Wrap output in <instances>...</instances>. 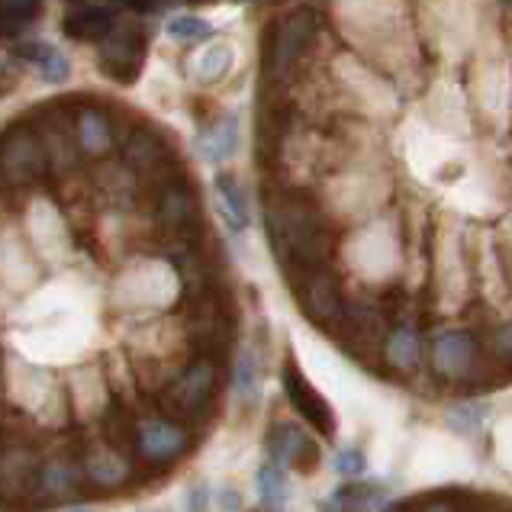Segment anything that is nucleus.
<instances>
[{
    "instance_id": "nucleus-1",
    "label": "nucleus",
    "mask_w": 512,
    "mask_h": 512,
    "mask_svg": "<svg viewBox=\"0 0 512 512\" xmlns=\"http://www.w3.org/2000/svg\"><path fill=\"white\" fill-rule=\"evenodd\" d=\"M265 226L274 245V255L284 261V268L294 274L326 268L329 261V229L313 200H306L300 190H268Z\"/></svg>"
},
{
    "instance_id": "nucleus-2",
    "label": "nucleus",
    "mask_w": 512,
    "mask_h": 512,
    "mask_svg": "<svg viewBox=\"0 0 512 512\" xmlns=\"http://www.w3.org/2000/svg\"><path fill=\"white\" fill-rule=\"evenodd\" d=\"M4 371V403L17 416H26L42 432H58L71 422L68 390L58 384V377L23 355H7L0 361Z\"/></svg>"
},
{
    "instance_id": "nucleus-3",
    "label": "nucleus",
    "mask_w": 512,
    "mask_h": 512,
    "mask_svg": "<svg viewBox=\"0 0 512 512\" xmlns=\"http://www.w3.org/2000/svg\"><path fill=\"white\" fill-rule=\"evenodd\" d=\"M136 207L142 210L149 229L165 242V248L200 239V194L190 174L178 171L162 184L149 187Z\"/></svg>"
},
{
    "instance_id": "nucleus-4",
    "label": "nucleus",
    "mask_w": 512,
    "mask_h": 512,
    "mask_svg": "<svg viewBox=\"0 0 512 512\" xmlns=\"http://www.w3.org/2000/svg\"><path fill=\"white\" fill-rule=\"evenodd\" d=\"M184 294V284L171 261L162 258H129L116 271L110 284V303L113 310L123 313H145V310H168Z\"/></svg>"
},
{
    "instance_id": "nucleus-5",
    "label": "nucleus",
    "mask_w": 512,
    "mask_h": 512,
    "mask_svg": "<svg viewBox=\"0 0 512 512\" xmlns=\"http://www.w3.org/2000/svg\"><path fill=\"white\" fill-rule=\"evenodd\" d=\"M216 393H219V364L210 358H190L155 400L162 406L158 413L178 419L184 426H194V422H203L210 416Z\"/></svg>"
},
{
    "instance_id": "nucleus-6",
    "label": "nucleus",
    "mask_w": 512,
    "mask_h": 512,
    "mask_svg": "<svg viewBox=\"0 0 512 512\" xmlns=\"http://www.w3.org/2000/svg\"><path fill=\"white\" fill-rule=\"evenodd\" d=\"M23 120L36 129V136L42 139V149L49 158L52 178L65 181L75 178L84 168V158L78 152L75 142V100H62V104H42L36 110H29Z\"/></svg>"
},
{
    "instance_id": "nucleus-7",
    "label": "nucleus",
    "mask_w": 512,
    "mask_h": 512,
    "mask_svg": "<svg viewBox=\"0 0 512 512\" xmlns=\"http://www.w3.org/2000/svg\"><path fill=\"white\" fill-rule=\"evenodd\" d=\"M46 178H52L49 158L42 149V139L26 120L10 123L0 133V184L10 194H20L26 187H36Z\"/></svg>"
},
{
    "instance_id": "nucleus-8",
    "label": "nucleus",
    "mask_w": 512,
    "mask_h": 512,
    "mask_svg": "<svg viewBox=\"0 0 512 512\" xmlns=\"http://www.w3.org/2000/svg\"><path fill=\"white\" fill-rule=\"evenodd\" d=\"M133 126H126L116 107L97 104V100H75V142L84 162L100 165L123 149Z\"/></svg>"
},
{
    "instance_id": "nucleus-9",
    "label": "nucleus",
    "mask_w": 512,
    "mask_h": 512,
    "mask_svg": "<svg viewBox=\"0 0 512 512\" xmlns=\"http://www.w3.org/2000/svg\"><path fill=\"white\" fill-rule=\"evenodd\" d=\"M42 461L46 455L29 438L13 435L0 445V509L36 506Z\"/></svg>"
},
{
    "instance_id": "nucleus-10",
    "label": "nucleus",
    "mask_w": 512,
    "mask_h": 512,
    "mask_svg": "<svg viewBox=\"0 0 512 512\" xmlns=\"http://www.w3.org/2000/svg\"><path fill=\"white\" fill-rule=\"evenodd\" d=\"M194 442V432L184 422L165 413H139L133 422V458L145 467L178 464Z\"/></svg>"
},
{
    "instance_id": "nucleus-11",
    "label": "nucleus",
    "mask_w": 512,
    "mask_h": 512,
    "mask_svg": "<svg viewBox=\"0 0 512 512\" xmlns=\"http://www.w3.org/2000/svg\"><path fill=\"white\" fill-rule=\"evenodd\" d=\"M120 165L133 171L145 190L162 184L165 178L181 171L178 158H174V145L165 136V129H158L152 123L133 126V133L126 136L123 149H120Z\"/></svg>"
},
{
    "instance_id": "nucleus-12",
    "label": "nucleus",
    "mask_w": 512,
    "mask_h": 512,
    "mask_svg": "<svg viewBox=\"0 0 512 512\" xmlns=\"http://www.w3.org/2000/svg\"><path fill=\"white\" fill-rule=\"evenodd\" d=\"M316 13L310 7H300L294 13H287L284 20H277V26L271 29L268 39V78L274 84L290 81V75L297 71V65L303 62V55L310 52L313 39H316Z\"/></svg>"
},
{
    "instance_id": "nucleus-13",
    "label": "nucleus",
    "mask_w": 512,
    "mask_h": 512,
    "mask_svg": "<svg viewBox=\"0 0 512 512\" xmlns=\"http://www.w3.org/2000/svg\"><path fill=\"white\" fill-rule=\"evenodd\" d=\"M78 464H81V477L84 487L100 490V493H116L136 484L139 477V464L129 451L116 448L107 442L104 435H94L78 448Z\"/></svg>"
},
{
    "instance_id": "nucleus-14",
    "label": "nucleus",
    "mask_w": 512,
    "mask_h": 512,
    "mask_svg": "<svg viewBox=\"0 0 512 512\" xmlns=\"http://www.w3.org/2000/svg\"><path fill=\"white\" fill-rule=\"evenodd\" d=\"M23 236H26L29 248H33V255L46 258V261L65 258L68 248H71V229H68L65 216L55 210V203L49 197L29 200Z\"/></svg>"
},
{
    "instance_id": "nucleus-15",
    "label": "nucleus",
    "mask_w": 512,
    "mask_h": 512,
    "mask_svg": "<svg viewBox=\"0 0 512 512\" xmlns=\"http://www.w3.org/2000/svg\"><path fill=\"white\" fill-rule=\"evenodd\" d=\"M100 71L120 84H133L145 62V29L142 23H120L116 33L100 42Z\"/></svg>"
},
{
    "instance_id": "nucleus-16",
    "label": "nucleus",
    "mask_w": 512,
    "mask_h": 512,
    "mask_svg": "<svg viewBox=\"0 0 512 512\" xmlns=\"http://www.w3.org/2000/svg\"><path fill=\"white\" fill-rule=\"evenodd\" d=\"M68 409L78 422H104L113 413V387L100 364H87L68 377Z\"/></svg>"
},
{
    "instance_id": "nucleus-17",
    "label": "nucleus",
    "mask_w": 512,
    "mask_h": 512,
    "mask_svg": "<svg viewBox=\"0 0 512 512\" xmlns=\"http://www.w3.org/2000/svg\"><path fill=\"white\" fill-rule=\"evenodd\" d=\"M294 290H297V300L303 306V313L310 316L313 323L329 326V323H335V319H342V310H345L342 287L329 268L294 274Z\"/></svg>"
},
{
    "instance_id": "nucleus-18",
    "label": "nucleus",
    "mask_w": 512,
    "mask_h": 512,
    "mask_svg": "<svg viewBox=\"0 0 512 512\" xmlns=\"http://www.w3.org/2000/svg\"><path fill=\"white\" fill-rule=\"evenodd\" d=\"M81 493H84V477L78 464V448H62L42 461L36 506L75 503Z\"/></svg>"
},
{
    "instance_id": "nucleus-19",
    "label": "nucleus",
    "mask_w": 512,
    "mask_h": 512,
    "mask_svg": "<svg viewBox=\"0 0 512 512\" xmlns=\"http://www.w3.org/2000/svg\"><path fill=\"white\" fill-rule=\"evenodd\" d=\"M39 281V265L26 236L13 226H0V287L23 294Z\"/></svg>"
},
{
    "instance_id": "nucleus-20",
    "label": "nucleus",
    "mask_w": 512,
    "mask_h": 512,
    "mask_svg": "<svg viewBox=\"0 0 512 512\" xmlns=\"http://www.w3.org/2000/svg\"><path fill=\"white\" fill-rule=\"evenodd\" d=\"M284 390H287V400L294 403L297 413H300L306 422H310V426H313L319 435H326V438L335 435V416H332L329 400L310 384V380L303 377V371L297 368L294 361H287V364H284Z\"/></svg>"
},
{
    "instance_id": "nucleus-21",
    "label": "nucleus",
    "mask_w": 512,
    "mask_h": 512,
    "mask_svg": "<svg viewBox=\"0 0 512 512\" xmlns=\"http://www.w3.org/2000/svg\"><path fill=\"white\" fill-rule=\"evenodd\" d=\"M268 451H271V464L277 467H294L300 474H313L319 467V445L306 435L294 422H277L271 426L268 435Z\"/></svg>"
},
{
    "instance_id": "nucleus-22",
    "label": "nucleus",
    "mask_w": 512,
    "mask_h": 512,
    "mask_svg": "<svg viewBox=\"0 0 512 512\" xmlns=\"http://www.w3.org/2000/svg\"><path fill=\"white\" fill-rule=\"evenodd\" d=\"M120 4H71L65 10V36L75 42H107L116 33Z\"/></svg>"
},
{
    "instance_id": "nucleus-23",
    "label": "nucleus",
    "mask_w": 512,
    "mask_h": 512,
    "mask_svg": "<svg viewBox=\"0 0 512 512\" xmlns=\"http://www.w3.org/2000/svg\"><path fill=\"white\" fill-rule=\"evenodd\" d=\"M432 361L445 377H461V374H467L474 368L477 345H474V339L467 332H448V335H442V339L435 342Z\"/></svg>"
},
{
    "instance_id": "nucleus-24",
    "label": "nucleus",
    "mask_w": 512,
    "mask_h": 512,
    "mask_svg": "<svg viewBox=\"0 0 512 512\" xmlns=\"http://www.w3.org/2000/svg\"><path fill=\"white\" fill-rule=\"evenodd\" d=\"M232 65H236V52H232V46L226 39L207 42V46L197 49L187 62L190 78L200 81V84H219L232 71Z\"/></svg>"
},
{
    "instance_id": "nucleus-25",
    "label": "nucleus",
    "mask_w": 512,
    "mask_h": 512,
    "mask_svg": "<svg viewBox=\"0 0 512 512\" xmlns=\"http://www.w3.org/2000/svg\"><path fill=\"white\" fill-rule=\"evenodd\" d=\"M239 149V123L236 116H223V120H216L213 126H207L203 133L197 136V152L203 162L210 165H219L232 158Z\"/></svg>"
},
{
    "instance_id": "nucleus-26",
    "label": "nucleus",
    "mask_w": 512,
    "mask_h": 512,
    "mask_svg": "<svg viewBox=\"0 0 512 512\" xmlns=\"http://www.w3.org/2000/svg\"><path fill=\"white\" fill-rule=\"evenodd\" d=\"M216 200H219V213L229 223L232 232H245L248 229V219H252V210H248V197H245V187L239 184L236 174L223 171L216 178Z\"/></svg>"
},
{
    "instance_id": "nucleus-27",
    "label": "nucleus",
    "mask_w": 512,
    "mask_h": 512,
    "mask_svg": "<svg viewBox=\"0 0 512 512\" xmlns=\"http://www.w3.org/2000/svg\"><path fill=\"white\" fill-rule=\"evenodd\" d=\"M17 55L23 62L33 65L42 75V81H49V84H62L71 75L68 55H62L55 46H49V42H26V46L17 49Z\"/></svg>"
},
{
    "instance_id": "nucleus-28",
    "label": "nucleus",
    "mask_w": 512,
    "mask_h": 512,
    "mask_svg": "<svg viewBox=\"0 0 512 512\" xmlns=\"http://www.w3.org/2000/svg\"><path fill=\"white\" fill-rule=\"evenodd\" d=\"M380 500H384V487L348 484V487H339L329 496V500L323 503V512H368Z\"/></svg>"
},
{
    "instance_id": "nucleus-29",
    "label": "nucleus",
    "mask_w": 512,
    "mask_h": 512,
    "mask_svg": "<svg viewBox=\"0 0 512 512\" xmlns=\"http://www.w3.org/2000/svg\"><path fill=\"white\" fill-rule=\"evenodd\" d=\"M258 496H261V506H265L268 512H284L287 480H284V471L277 464H265L258 471Z\"/></svg>"
},
{
    "instance_id": "nucleus-30",
    "label": "nucleus",
    "mask_w": 512,
    "mask_h": 512,
    "mask_svg": "<svg viewBox=\"0 0 512 512\" xmlns=\"http://www.w3.org/2000/svg\"><path fill=\"white\" fill-rule=\"evenodd\" d=\"M42 13L39 4H20V0H10V4H0V39H10L23 33V29L33 23Z\"/></svg>"
},
{
    "instance_id": "nucleus-31",
    "label": "nucleus",
    "mask_w": 512,
    "mask_h": 512,
    "mask_svg": "<svg viewBox=\"0 0 512 512\" xmlns=\"http://www.w3.org/2000/svg\"><path fill=\"white\" fill-rule=\"evenodd\" d=\"M387 358L390 364H397V368L409 371V368H416V361H419V339H416V332L413 329H393L390 335V342H387Z\"/></svg>"
},
{
    "instance_id": "nucleus-32",
    "label": "nucleus",
    "mask_w": 512,
    "mask_h": 512,
    "mask_svg": "<svg viewBox=\"0 0 512 512\" xmlns=\"http://www.w3.org/2000/svg\"><path fill=\"white\" fill-rule=\"evenodd\" d=\"M165 29H168V36L174 39V42H200V39H207L210 36V23L203 20V17H194V13H181V17H171L168 23H165Z\"/></svg>"
},
{
    "instance_id": "nucleus-33",
    "label": "nucleus",
    "mask_w": 512,
    "mask_h": 512,
    "mask_svg": "<svg viewBox=\"0 0 512 512\" xmlns=\"http://www.w3.org/2000/svg\"><path fill=\"white\" fill-rule=\"evenodd\" d=\"M236 393L242 400H252L258 393V364L252 351H245L239 358V368H236Z\"/></svg>"
},
{
    "instance_id": "nucleus-34",
    "label": "nucleus",
    "mask_w": 512,
    "mask_h": 512,
    "mask_svg": "<svg viewBox=\"0 0 512 512\" xmlns=\"http://www.w3.org/2000/svg\"><path fill=\"white\" fill-rule=\"evenodd\" d=\"M448 422L455 432H474L480 422H484V406L477 403H464V406H451L448 409Z\"/></svg>"
},
{
    "instance_id": "nucleus-35",
    "label": "nucleus",
    "mask_w": 512,
    "mask_h": 512,
    "mask_svg": "<svg viewBox=\"0 0 512 512\" xmlns=\"http://www.w3.org/2000/svg\"><path fill=\"white\" fill-rule=\"evenodd\" d=\"M335 471L345 474V477H358L364 471V455L358 448H345L339 451V458H335Z\"/></svg>"
},
{
    "instance_id": "nucleus-36",
    "label": "nucleus",
    "mask_w": 512,
    "mask_h": 512,
    "mask_svg": "<svg viewBox=\"0 0 512 512\" xmlns=\"http://www.w3.org/2000/svg\"><path fill=\"white\" fill-rule=\"evenodd\" d=\"M496 351H500L506 361H512V323H506L500 332H496Z\"/></svg>"
},
{
    "instance_id": "nucleus-37",
    "label": "nucleus",
    "mask_w": 512,
    "mask_h": 512,
    "mask_svg": "<svg viewBox=\"0 0 512 512\" xmlns=\"http://www.w3.org/2000/svg\"><path fill=\"white\" fill-rule=\"evenodd\" d=\"M190 512H203V506H207V490L203 487H194V493H190Z\"/></svg>"
},
{
    "instance_id": "nucleus-38",
    "label": "nucleus",
    "mask_w": 512,
    "mask_h": 512,
    "mask_svg": "<svg viewBox=\"0 0 512 512\" xmlns=\"http://www.w3.org/2000/svg\"><path fill=\"white\" fill-rule=\"evenodd\" d=\"M219 503H223L229 512H239V506H242L239 493H232V490H223V493H219Z\"/></svg>"
},
{
    "instance_id": "nucleus-39",
    "label": "nucleus",
    "mask_w": 512,
    "mask_h": 512,
    "mask_svg": "<svg viewBox=\"0 0 512 512\" xmlns=\"http://www.w3.org/2000/svg\"><path fill=\"white\" fill-rule=\"evenodd\" d=\"M422 512H455V509H451L448 503H442V500H438V503H429V506L422 509Z\"/></svg>"
},
{
    "instance_id": "nucleus-40",
    "label": "nucleus",
    "mask_w": 512,
    "mask_h": 512,
    "mask_svg": "<svg viewBox=\"0 0 512 512\" xmlns=\"http://www.w3.org/2000/svg\"><path fill=\"white\" fill-rule=\"evenodd\" d=\"M0 419H4V371H0Z\"/></svg>"
},
{
    "instance_id": "nucleus-41",
    "label": "nucleus",
    "mask_w": 512,
    "mask_h": 512,
    "mask_svg": "<svg viewBox=\"0 0 512 512\" xmlns=\"http://www.w3.org/2000/svg\"><path fill=\"white\" fill-rule=\"evenodd\" d=\"M68 512H91V509H68Z\"/></svg>"
}]
</instances>
